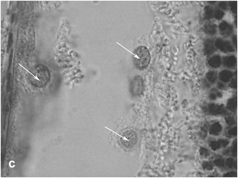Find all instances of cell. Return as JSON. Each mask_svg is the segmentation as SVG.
Wrapping results in <instances>:
<instances>
[{
	"instance_id": "cell-1",
	"label": "cell",
	"mask_w": 238,
	"mask_h": 178,
	"mask_svg": "<svg viewBox=\"0 0 238 178\" xmlns=\"http://www.w3.org/2000/svg\"><path fill=\"white\" fill-rule=\"evenodd\" d=\"M151 55L148 49L144 46H139L135 50L133 62L138 70H144L149 65Z\"/></svg>"
},
{
	"instance_id": "cell-2",
	"label": "cell",
	"mask_w": 238,
	"mask_h": 178,
	"mask_svg": "<svg viewBox=\"0 0 238 178\" xmlns=\"http://www.w3.org/2000/svg\"><path fill=\"white\" fill-rule=\"evenodd\" d=\"M122 145L127 148H131L135 145L137 141L136 134L132 130H128L123 134L121 139Z\"/></svg>"
},
{
	"instance_id": "cell-3",
	"label": "cell",
	"mask_w": 238,
	"mask_h": 178,
	"mask_svg": "<svg viewBox=\"0 0 238 178\" xmlns=\"http://www.w3.org/2000/svg\"><path fill=\"white\" fill-rule=\"evenodd\" d=\"M144 81L140 76L135 77L130 83V91L135 96H138L143 92L144 90Z\"/></svg>"
},
{
	"instance_id": "cell-4",
	"label": "cell",
	"mask_w": 238,
	"mask_h": 178,
	"mask_svg": "<svg viewBox=\"0 0 238 178\" xmlns=\"http://www.w3.org/2000/svg\"><path fill=\"white\" fill-rule=\"evenodd\" d=\"M215 47L223 52H233L234 49L229 41H224L221 38H218L215 41Z\"/></svg>"
},
{
	"instance_id": "cell-5",
	"label": "cell",
	"mask_w": 238,
	"mask_h": 178,
	"mask_svg": "<svg viewBox=\"0 0 238 178\" xmlns=\"http://www.w3.org/2000/svg\"><path fill=\"white\" fill-rule=\"evenodd\" d=\"M220 33L225 37H228L232 33L233 29L231 25L226 21H223L219 25Z\"/></svg>"
},
{
	"instance_id": "cell-6",
	"label": "cell",
	"mask_w": 238,
	"mask_h": 178,
	"mask_svg": "<svg viewBox=\"0 0 238 178\" xmlns=\"http://www.w3.org/2000/svg\"><path fill=\"white\" fill-rule=\"evenodd\" d=\"M223 63L225 66L228 67H232L235 66L237 63L236 58L233 56L226 57L223 58Z\"/></svg>"
},
{
	"instance_id": "cell-7",
	"label": "cell",
	"mask_w": 238,
	"mask_h": 178,
	"mask_svg": "<svg viewBox=\"0 0 238 178\" xmlns=\"http://www.w3.org/2000/svg\"><path fill=\"white\" fill-rule=\"evenodd\" d=\"M205 52L207 55H211L214 52L215 48L214 45V42L211 40H206L204 42Z\"/></svg>"
},
{
	"instance_id": "cell-8",
	"label": "cell",
	"mask_w": 238,
	"mask_h": 178,
	"mask_svg": "<svg viewBox=\"0 0 238 178\" xmlns=\"http://www.w3.org/2000/svg\"><path fill=\"white\" fill-rule=\"evenodd\" d=\"M232 76V73L228 70H224L219 74V78L220 80L224 82H228Z\"/></svg>"
},
{
	"instance_id": "cell-9",
	"label": "cell",
	"mask_w": 238,
	"mask_h": 178,
	"mask_svg": "<svg viewBox=\"0 0 238 178\" xmlns=\"http://www.w3.org/2000/svg\"><path fill=\"white\" fill-rule=\"evenodd\" d=\"M221 63V60L220 56H215L210 58L208 61V63L210 66L214 68H217L220 66Z\"/></svg>"
},
{
	"instance_id": "cell-10",
	"label": "cell",
	"mask_w": 238,
	"mask_h": 178,
	"mask_svg": "<svg viewBox=\"0 0 238 178\" xmlns=\"http://www.w3.org/2000/svg\"><path fill=\"white\" fill-rule=\"evenodd\" d=\"M204 32L207 34L215 35L216 32V25L215 24H207L205 25L203 28Z\"/></svg>"
},
{
	"instance_id": "cell-11",
	"label": "cell",
	"mask_w": 238,
	"mask_h": 178,
	"mask_svg": "<svg viewBox=\"0 0 238 178\" xmlns=\"http://www.w3.org/2000/svg\"><path fill=\"white\" fill-rule=\"evenodd\" d=\"M205 17L206 19L209 20L212 18L214 16V11L212 7L209 6H206L204 8Z\"/></svg>"
},
{
	"instance_id": "cell-12",
	"label": "cell",
	"mask_w": 238,
	"mask_h": 178,
	"mask_svg": "<svg viewBox=\"0 0 238 178\" xmlns=\"http://www.w3.org/2000/svg\"><path fill=\"white\" fill-rule=\"evenodd\" d=\"M206 77L209 82L214 83L217 78L216 74L213 71H209L206 74Z\"/></svg>"
},
{
	"instance_id": "cell-13",
	"label": "cell",
	"mask_w": 238,
	"mask_h": 178,
	"mask_svg": "<svg viewBox=\"0 0 238 178\" xmlns=\"http://www.w3.org/2000/svg\"><path fill=\"white\" fill-rule=\"evenodd\" d=\"M230 10L234 14H237V2L236 1H230Z\"/></svg>"
},
{
	"instance_id": "cell-14",
	"label": "cell",
	"mask_w": 238,
	"mask_h": 178,
	"mask_svg": "<svg viewBox=\"0 0 238 178\" xmlns=\"http://www.w3.org/2000/svg\"><path fill=\"white\" fill-rule=\"evenodd\" d=\"M225 15V13L222 10L218 9L215 11L214 14V16L216 19L220 20L223 18Z\"/></svg>"
},
{
	"instance_id": "cell-15",
	"label": "cell",
	"mask_w": 238,
	"mask_h": 178,
	"mask_svg": "<svg viewBox=\"0 0 238 178\" xmlns=\"http://www.w3.org/2000/svg\"><path fill=\"white\" fill-rule=\"evenodd\" d=\"M13 42V35L12 33H10L9 35L8 44L7 45V52H8Z\"/></svg>"
},
{
	"instance_id": "cell-16",
	"label": "cell",
	"mask_w": 238,
	"mask_h": 178,
	"mask_svg": "<svg viewBox=\"0 0 238 178\" xmlns=\"http://www.w3.org/2000/svg\"><path fill=\"white\" fill-rule=\"evenodd\" d=\"M11 75L10 73H9L7 75V91H9L11 88Z\"/></svg>"
},
{
	"instance_id": "cell-17",
	"label": "cell",
	"mask_w": 238,
	"mask_h": 178,
	"mask_svg": "<svg viewBox=\"0 0 238 178\" xmlns=\"http://www.w3.org/2000/svg\"><path fill=\"white\" fill-rule=\"evenodd\" d=\"M219 7L221 9L223 10H226L228 8L227 3L225 2H221L218 3Z\"/></svg>"
},
{
	"instance_id": "cell-18",
	"label": "cell",
	"mask_w": 238,
	"mask_h": 178,
	"mask_svg": "<svg viewBox=\"0 0 238 178\" xmlns=\"http://www.w3.org/2000/svg\"><path fill=\"white\" fill-rule=\"evenodd\" d=\"M230 86L234 88H236L237 86V79H234L232 80L230 84Z\"/></svg>"
},
{
	"instance_id": "cell-19",
	"label": "cell",
	"mask_w": 238,
	"mask_h": 178,
	"mask_svg": "<svg viewBox=\"0 0 238 178\" xmlns=\"http://www.w3.org/2000/svg\"><path fill=\"white\" fill-rule=\"evenodd\" d=\"M13 56V49L11 51V53L10 54L9 57V65L8 67V71H9L10 69L11 65H12Z\"/></svg>"
},
{
	"instance_id": "cell-20",
	"label": "cell",
	"mask_w": 238,
	"mask_h": 178,
	"mask_svg": "<svg viewBox=\"0 0 238 178\" xmlns=\"http://www.w3.org/2000/svg\"><path fill=\"white\" fill-rule=\"evenodd\" d=\"M232 41L234 43L236 47H237V38L236 36L235 35H234L232 36Z\"/></svg>"
},
{
	"instance_id": "cell-21",
	"label": "cell",
	"mask_w": 238,
	"mask_h": 178,
	"mask_svg": "<svg viewBox=\"0 0 238 178\" xmlns=\"http://www.w3.org/2000/svg\"><path fill=\"white\" fill-rule=\"evenodd\" d=\"M218 86H219V87L220 88H224V87H225V85H224L223 84L221 83H219L218 84Z\"/></svg>"
},
{
	"instance_id": "cell-22",
	"label": "cell",
	"mask_w": 238,
	"mask_h": 178,
	"mask_svg": "<svg viewBox=\"0 0 238 178\" xmlns=\"http://www.w3.org/2000/svg\"><path fill=\"white\" fill-rule=\"evenodd\" d=\"M215 1H211V2H210V3H215Z\"/></svg>"
}]
</instances>
